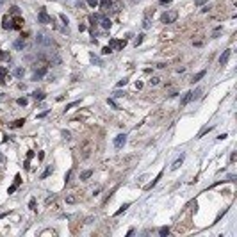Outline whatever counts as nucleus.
I'll list each match as a JSON object with an SVG mask.
<instances>
[{
    "label": "nucleus",
    "instance_id": "38",
    "mask_svg": "<svg viewBox=\"0 0 237 237\" xmlns=\"http://www.w3.org/2000/svg\"><path fill=\"white\" fill-rule=\"evenodd\" d=\"M16 189H18V186H14V184H13V186H11V187L7 189V192H9V194H13V192H14Z\"/></svg>",
    "mask_w": 237,
    "mask_h": 237
},
{
    "label": "nucleus",
    "instance_id": "1",
    "mask_svg": "<svg viewBox=\"0 0 237 237\" xmlns=\"http://www.w3.org/2000/svg\"><path fill=\"white\" fill-rule=\"evenodd\" d=\"M176 18H178V13H176V11H169V13H164V14L160 16V21H162V23H173Z\"/></svg>",
    "mask_w": 237,
    "mask_h": 237
},
{
    "label": "nucleus",
    "instance_id": "39",
    "mask_svg": "<svg viewBox=\"0 0 237 237\" xmlns=\"http://www.w3.org/2000/svg\"><path fill=\"white\" fill-rule=\"evenodd\" d=\"M200 95H202V89H196V91L192 93V98H200Z\"/></svg>",
    "mask_w": 237,
    "mask_h": 237
},
{
    "label": "nucleus",
    "instance_id": "11",
    "mask_svg": "<svg viewBox=\"0 0 237 237\" xmlns=\"http://www.w3.org/2000/svg\"><path fill=\"white\" fill-rule=\"evenodd\" d=\"M205 75H207V71H205V70H202V71H198V73L192 77V80H191V82H192V84H194V82H200V80L203 79Z\"/></svg>",
    "mask_w": 237,
    "mask_h": 237
},
{
    "label": "nucleus",
    "instance_id": "54",
    "mask_svg": "<svg viewBox=\"0 0 237 237\" xmlns=\"http://www.w3.org/2000/svg\"><path fill=\"white\" fill-rule=\"evenodd\" d=\"M2 4H4V0H0V5H2Z\"/></svg>",
    "mask_w": 237,
    "mask_h": 237
},
{
    "label": "nucleus",
    "instance_id": "24",
    "mask_svg": "<svg viewBox=\"0 0 237 237\" xmlns=\"http://www.w3.org/2000/svg\"><path fill=\"white\" fill-rule=\"evenodd\" d=\"M23 73H25V71H23V68H16V70H14V77H18V79H21V77H23Z\"/></svg>",
    "mask_w": 237,
    "mask_h": 237
},
{
    "label": "nucleus",
    "instance_id": "9",
    "mask_svg": "<svg viewBox=\"0 0 237 237\" xmlns=\"http://www.w3.org/2000/svg\"><path fill=\"white\" fill-rule=\"evenodd\" d=\"M111 5H112V0H100V2H98V7H100L102 11L111 9Z\"/></svg>",
    "mask_w": 237,
    "mask_h": 237
},
{
    "label": "nucleus",
    "instance_id": "26",
    "mask_svg": "<svg viewBox=\"0 0 237 237\" xmlns=\"http://www.w3.org/2000/svg\"><path fill=\"white\" fill-rule=\"evenodd\" d=\"M107 103H109V105H111L112 109H120V107H118V103H116V102H114V98H107Z\"/></svg>",
    "mask_w": 237,
    "mask_h": 237
},
{
    "label": "nucleus",
    "instance_id": "43",
    "mask_svg": "<svg viewBox=\"0 0 237 237\" xmlns=\"http://www.w3.org/2000/svg\"><path fill=\"white\" fill-rule=\"evenodd\" d=\"M86 29H87V27H86L84 23H79V32H84V31H86Z\"/></svg>",
    "mask_w": 237,
    "mask_h": 237
},
{
    "label": "nucleus",
    "instance_id": "8",
    "mask_svg": "<svg viewBox=\"0 0 237 237\" xmlns=\"http://www.w3.org/2000/svg\"><path fill=\"white\" fill-rule=\"evenodd\" d=\"M2 27L5 29V31H9L13 25H11V16L9 14H4V18H2Z\"/></svg>",
    "mask_w": 237,
    "mask_h": 237
},
{
    "label": "nucleus",
    "instance_id": "37",
    "mask_svg": "<svg viewBox=\"0 0 237 237\" xmlns=\"http://www.w3.org/2000/svg\"><path fill=\"white\" fill-rule=\"evenodd\" d=\"M109 47H111V48L116 47V48H118V41H116V39H111V41H109Z\"/></svg>",
    "mask_w": 237,
    "mask_h": 237
},
{
    "label": "nucleus",
    "instance_id": "17",
    "mask_svg": "<svg viewBox=\"0 0 237 237\" xmlns=\"http://www.w3.org/2000/svg\"><path fill=\"white\" fill-rule=\"evenodd\" d=\"M128 207H130V203H123V205L120 207V210H116V212H114V216H120L121 212H125V210L128 209Z\"/></svg>",
    "mask_w": 237,
    "mask_h": 237
},
{
    "label": "nucleus",
    "instance_id": "36",
    "mask_svg": "<svg viewBox=\"0 0 237 237\" xmlns=\"http://www.w3.org/2000/svg\"><path fill=\"white\" fill-rule=\"evenodd\" d=\"M20 184H21V176L16 175V176H14V186H20Z\"/></svg>",
    "mask_w": 237,
    "mask_h": 237
},
{
    "label": "nucleus",
    "instance_id": "18",
    "mask_svg": "<svg viewBox=\"0 0 237 237\" xmlns=\"http://www.w3.org/2000/svg\"><path fill=\"white\" fill-rule=\"evenodd\" d=\"M5 75H7V68H0V84L5 82Z\"/></svg>",
    "mask_w": 237,
    "mask_h": 237
},
{
    "label": "nucleus",
    "instance_id": "15",
    "mask_svg": "<svg viewBox=\"0 0 237 237\" xmlns=\"http://www.w3.org/2000/svg\"><path fill=\"white\" fill-rule=\"evenodd\" d=\"M20 14V7L18 5H11L9 7V16H18Z\"/></svg>",
    "mask_w": 237,
    "mask_h": 237
},
{
    "label": "nucleus",
    "instance_id": "12",
    "mask_svg": "<svg viewBox=\"0 0 237 237\" xmlns=\"http://www.w3.org/2000/svg\"><path fill=\"white\" fill-rule=\"evenodd\" d=\"M184 159H186V155L182 153V155H180V157H178V159H176V160L173 162V166H171V169H178V168L182 166V162H184Z\"/></svg>",
    "mask_w": 237,
    "mask_h": 237
},
{
    "label": "nucleus",
    "instance_id": "40",
    "mask_svg": "<svg viewBox=\"0 0 237 237\" xmlns=\"http://www.w3.org/2000/svg\"><path fill=\"white\" fill-rule=\"evenodd\" d=\"M127 45V39H121V41H118V48H123Z\"/></svg>",
    "mask_w": 237,
    "mask_h": 237
},
{
    "label": "nucleus",
    "instance_id": "51",
    "mask_svg": "<svg viewBox=\"0 0 237 237\" xmlns=\"http://www.w3.org/2000/svg\"><path fill=\"white\" fill-rule=\"evenodd\" d=\"M226 137H228L226 134H221V136H218V139H219V141H223V139H226Z\"/></svg>",
    "mask_w": 237,
    "mask_h": 237
},
{
    "label": "nucleus",
    "instance_id": "22",
    "mask_svg": "<svg viewBox=\"0 0 237 237\" xmlns=\"http://www.w3.org/2000/svg\"><path fill=\"white\" fill-rule=\"evenodd\" d=\"M143 41H144V34H139V36L136 38V41H134V45H136V47H139V45H141Z\"/></svg>",
    "mask_w": 237,
    "mask_h": 237
},
{
    "label": "nucleus",
    "instance_id": "3",
    "mask_svg": "<svg viewBox=\"0 0 237 237\" xmlns=\"http://www.w3.org/2000/svg\"><path fill=\"white\" fill-rule=\"evenodd\" d=\"M38 20H39V23H52V16H48L45 9H41V11H39Z\"/></svg>",
    "mask_w": 237,
    "mask_h": 237
},
{
    "label": "nucleus",
    "instance_id": "47",
    "mask_svg": "<svg viewBox=\"0 0 237 237\" xmlns=\"http://www.w3.org/2000/svg\"><path fill=\"white\" fill-rule=\"evenodd\" d=\"M205 2H207V0H196V2H194V5H203Z\"/></svg>",
    "mask_w": 237,
    "mask_h": 237
},
{
    "label": "nucleus",
    "instance_id": "42",
    "mask_svg": "<svg viewBox=\"0 0 237 237\" xmlns=\"http://www.w3.org/2000/svg\"><path fill=\"white\" fill-rule=\"evenodd\" d=\"M235 159H237V153H235V152H232V155H230V162H235Z\"/></svg>",
    "mask_w": 237,
    "mask_h": 237
},
{
    "label": "nucleus",
    "instance_id": "10",
    "mask_svg": "<svg viewBox=\"0 0 237 237\" xmlns=\"http://www.w3.org/2000/svg\"><path fill=\"white\" fill-rule=\"evenodd\" d=\"M47 70H48L47 66H43V68H41V70H39V71H36V73H34V75H32V80H38V79H41V77H43V75H45V73H47Z\"/></svg>",
    "mask_w": 237,
    "mask_h": 237
},
{
    "label": "nucleus",
    "instance_id": "14",
    "mask_svg": "<svg viewBox=\"0 0 237 237\" xmlns=\"http://www.w3.org/2000/svg\"><path fill=\"white\" fill-rule=\"evenodd\" d=\"M91 175H93V169H86L80 173V180H87V178H91Z\"/></svg>",
    "mask_w": 237,
    "mask_h": 237
},
{
    "label": "nucleus",
    "instance_id": "29",
    "mask_svg": "<svg viewBox=\"0 0 237 237\" xmlns=\"http://www.w3.org/2000/svg\"><path fill=\"white\" fill-rule=\"evenodd\" d=\"M0 59H4V61H9L11 57H9V54H5L4 50H0Z\"/></svg>",
    "mask_w": 237,
    "mask_h": 237
},
{
    "label": "nucleus",
    "instance_id": "44",
    "mask_svg": "<svg viewBox=\"0 0 237 237\" xmlns=\"http://www.w3.org/2000/svg\"><path fill=\"white\" fill-rule=\"evenodd\" d=\"M159 80H160V79H157V77H153V79L150 80V84H153V86H157V84H159Z\"/></svg>",
    "mask_w": 237,
    "mask_h": 237
},
{
    "label": "nucleus",
    "instance_id": "13",
    "mask_svg": "<svg viewBox=\"0 0 237 237\" xmlns=\"http://www.w3.org/2000/svg\"><path fill=\"white\" fill-rule=\"evenodd\" d=\"M160 176H162V171H160V173H159L157 176H155V178H153V180H152V182H150V184H148V186L144 187V189H146V191H150V189H152V187H153V186H155V184L159 182V180H160Z\"/></svg>",
    "mask_w": 237,
    "mask_h": 237
},
{
    "label": "nucleus",
    "instance_id": "34",
    "mask_svg": "<svg viewBox=\"0 0 237 237\" xmlns=\"http://www.w3.org/2000/svg\"><path fill=\"white\" fill-rule=\"evenodd\" d=\"M59 18H61V21H63L64 25L68 27V16H66V14H59Z\"/></svg>",
    "mask_w": 237,
    "mask_h": 237
},
{
    "label": "nucleus",
    "instance_id": "50",
    "mask_svg": "<svg viewBox=\"0 0 237 237\" xmlns=\"http://www.w3.org/2000/svg\"><path fill=\"white\" fill-rule=\"evenodd\" d=\"M136 89H143V82H136Z\"/></svg>",
    "mask_w": 237,
    "mask_h": 237
},
{
    "label": "nucleus",
    "instance_id": "49",
    "mask_svg": "<svg viewBox=\"0 0 237 237\" xmlns=\"http://www.w3.org/2000/svg\"><path fill=\"white\" fill-rule=\"evenodd\" d=\"M47 114H48V111H43V112H41V114H38V118H39V120H41V118H45V116H47Z\"/></svg>",
    "mask_w": 237,
    "mask_h": 237
},
{
    "label": "nucleus",
    "instance_id": "7",
    "mask_svg": "<svg viewBox=\"0 0 237 237\" xmlns=\"http://www.w3.org/2000/svg\"><path fill=\"white\" fill-rule=\"evenodd\" d=\"M191 100H192V91H187L186 95L182 96V100H180V105H182V107H186V105L189 103Z\"/></svg>",
    "mask_w": 237,
    "mask_h": 237
},
{
    "label": "nucleus",
    "instance_id": "21",
    "mask_svg": "<svg viewBox=\"0 0 237 237\" xmlns=\"http://www.w3.org/2000/svg\"><path fill=\"white\" fill-rule=\"evenodd\" d=\"M25 120H16L14 123H11V128H18V127H23Z\"/></svg>",
    "mask_w": 237,
    "mask_h": 237
},
{
    "label": "nucleus",
    "instance_id": "6",
    "mask_svg": "<svg viewBox=\"0 0 237 237\" xmlns=\"http://www.w3.org/2000/svg\"><path fill=\"white\" fill-rule=\"evenodd\" d=\"M230 54H232V50H225L221 55H219V64H221V66H225V64L228 63V59H230Z\"/></svg>",
    "mask_w": 237,
    "mask_h": 237
},
{
    "label": "nucleus",
    "instance_id": "2",
    "mask_svg": "<svg viewBox=\"0 0 237 237\" xmlns=\"http://www.w3.org/2000/svg\"><path fill=\"white\" fill-rule=\"evenodd\" d=\"M125 141H127V136H125V134H118V136L114 137V148H118V150H120V148L125 144Z\"/></svg>",
    "mask_w": 237,
    "mask_h": 237
},
{
    "label": "nucleus",
    "instance_id": "45",
    "mask_svg": "<svg viewBox=\"0 0 237 237\" xmlns=\"http://www.w3.org/2000/svg\"><path fill=\"white\" fill-rule=\"evenodd\" d=\"M160 5H166V4H171V0H159Z\"/></svg>",
    "mask_w": 237,
    "mask_h": 237
},
{
    "label": "nucleus",
    "instance_id": "32",
    "mask_svg": "<svg viewBox=\"0 0 237 237\" xmlns=\"http://www.w3.org/2000/svg\"><path fill=\"white\" fill-rule=\"evenodd\" d=\"M87 5L89 7H98V0H87Z\"/></svg>",
    "mask_w": 237,
    "mask_h": 237
},
{
    "label": "nucleus",
    "instance_id": "20",
    "mask_svg": "<svg viewBox=\"0 0 237 237\" xmlns=\"http://www.w3.org/2000/svg\"><path fill=\"white\" fill-rule=\"evenodd\" d=\"M168 234H169V228H168V226H162V228L159 230V235L160 237H166Z\"/></svg>",
    "mask_w": 237,
    "mask_h": 237
},
{
    "label": "nucleus",
    "instance_id": "46",
    "mask_svg": "<svg viewBox=\"0 0 237 237\" xmlns=\"http://www.w3.org/2000/svg\"><path fill=\"white\" fill-rule=\"evenodd\" d=\"M29 162H31V159L27 157V160H25V164H23V168H25V169H29V168H31V166H29Z\"/></svg>",
    "mask_w": 237,
    "mask_h": 237
},
{
    "label": "nucleus",
    "instance_id": "30",
    "mask_svg": "<svg viewBox=\"0 0 237 237\" xmlns=\"http://www.w3.org/2000/svg\"><path fill=\"white\" fill-rule=\"evenodd\" d=\"M75 105H80V102H71V103H68V105H66V109H64V111H70V109H73V107H75Z\"/></svg>",
    "mask_w": 237,
    "mask_h": 237
},
{
    "label": "nucleus",
    "instance_id": "23",
    "mask_svg": "<svg viewBox=\"0 0 237 237\" xmlns=\"http://www.w3.org/2000/svg\"><path fill=\"white\" fill-rule=\"evenodd\" d=\"M52 171H54V168H52V166H48L47 169H45V173L41 175V178H47V176H50V175H52Z\"/></svg>",
    "mask_w": 237,
    "mask_h": 237
},
{
    "label": "nucleus",
    "instance_id": "55",
    "mask_svg": "<svg viewBox=\"0 0 237 237\" xmlns=\"http://www.w3.org/2000/svg\"><path fill=\"white\" fill-rule=\"evenodd\" d=\"M2 98H4V95H0V100H2Z\"/></svg>",
    "mask_w": 237,
    "mask_h": 237
},
{
    "label": "nucleus",
    "instance_id": "16",
    "mask_svg": "<svg viewBox=\"0 0 237 237\" xmlns=\"http://www.w3.org/2000/svg\"><path fill=\"white\" fill-rule=\"evenodd\" d=\"M32 98H34V100H45V93H41V91H34V93H32Z\"/></svg>",
    "mask_w": 237,
    "mask_h": 237
},
{
    "label": "nucleus",
    "instance_id": "25",
    "mask_svg": "<svg viewBox=\"0 0 237 237\" xmlns=\"http://www.w3.org/2000/svg\"><path fill=\"white\" fill-rule=\"evenodd\" d=\"M16 103H18V105H21V107H25V105L29 103V100H27V98H18V100H16Z\"/></svg>",
    "mask_w": 237,
    "mask_h": 237
},
{
    "label": "nucleus",
    "instance_id": "35",
    "mask_svg": "<svg viewBox=\"0 0 237 237\" xmlns=\"http://www.w3.org/2000/svg\"><path fill=\"white\" fill-rule=\"evenodd\" d=\"M127 82H128V79H127V77H125V79H121L120 82H118V87H123V86H125Z\"/></svg>",
    "mask_w": 237,
    "mask_h": 237
},
{
    "label": "nucleus",
    "instance_id": "41",
    "mask_svg": "<svg viewBox=\"0 0 237 237\" xmlns=\"http://www.w3.org/2000/svg\"><path fill=\"white\" fill-rule=\"evenodd\" d=\"M66 202H68V203H75V202H77V200H75V198H73V196H66Z\"/></svg>",
    "mask_w": 237,
    "mask_h": 237
},
{
    "label": "nucleus",
    "instance_id": "33",
    "mask_svg": "<svg viewBox=\"0 0 237 237\" xmlns=\"http://www.w3.org/2000/svg\"><path fill=\"white\" fill-rule=\"evenodd\" d=\"M123 95H125L123 91H114V93H112V98H121Z\"/></svg>",
    "mask_w": 237,
    "mask_h": 237
},
{
    "label": "nucleus",
    "instance_id": "19",
    "mask_svg": "<svg viewBox=\"0 0 237 237\" xmlns=\"http://www.w3.org/2000/svg\"><path fill=\"white\" fill-rule=\"evenodd\" d=\"M23 45H25V43H23V38H20L18 41H14V48H16V50H21Z\"/></svg>",
    "mask_w": 237,
    "mask_h": 237
},
{
    "label": "nucleus",
    "instance_id": "28",
    "mask_svg": "<svg viewBox=\"0 0 237 237\" xmlns=\"http://www.w3.org/2000/svg\"><path fill=\"white\" fill-rule=\"evenodd\" d=\"M102 54H103V55H109V54H112V48L111 47H103L102 48Z\"/></svg>",
    "mask_w": 237,
    "mask_h": 237
},
{
    "label": "nucleus",
    "instance_id": "4",
    "mask_svg": "<svg viewBox=\"0 0 237 237\" xmlns=\"http://www.w3.org/2000/svg\"><path fill=\"white\" fill-rule=\"evenodd\" d=\"M100 20H102V23H100V25H102V29H105V31H109V29L112 27V21H111V18H109V16L102 14V18H100Z\"/></svg>",
    "mask_w": 237,
    "mask_h": 237
},
{
    "label": "nucleus",
    "instance_id": "53",
    "mask_svg": "<svg viewBox=\"0 0 237 237\" xmlns=\"http://www.w3.org/2000/svg\"><path fill=\"white\" fill-rule=\"evenodd\" d=\"M5 216H7V212H2V214H0V219H2V218H5Z\"/></svg>",
    "mask_w": 237,
    "mask_h": 237
},
{
    "label": "nucleus",
    "instance_id": "31",
    "mask_svg": "<svg viewBox=\"0 0 237 237\" xmlns=\"http://www.w3.org/2000/svg\"><path fill=\"white\" fill-rule=\"evenodd\" d=\"M29 209L36 210V198H31V202H29Z\"/></svg>",
    "mask_w": 237,
    "mask_h": 237
},
{
    "label": "nucleus",
    "instance_id": "5",
    "mask_svg": "<svg viewBox=\"0 0 237 237\" xmlns=\"http://www.w3.org/2000/svg\"><path fill=\"white\" fill-rule=\"evenodd\" d=\"M23 23H25V21H23V18L18 14L14 20H11V25H13L11 29H21V27H23Z\"/></svg>",
    "mask_w": 237,
    "mask_h": 237
},
{
    "label": "nucleus",
    "instance_id": "48",
    "mask_svg": "<svg viewBox=\"0 0 237 237\" xmlns=\"http://www.w3.org/2000/svg\"><path fill=\"white\" fill-rule=\"evenodd\" d=\"M70 176H71V171H66V175H64V180L68 182V180H70Z\"/></svg>",
    "mask_w": 237,
    "mask_h": 237
},
{
    "label": "nucleus",
    "instance_id": "52",
    "mask_svg": "<svg viewBox=\"0 0 237 237\" xmlns=\"http://www.w3.org/2000/svg\"><path fill=\"white\" fill-rule=\"evenodd\" d=\"M38 159H39V160H43V159H45V153H43V152H39V153H38Z\"/></svg>",
    "mask_w": 237,
    "mask_h": 237
},
{
    "label": "nucleus",
    "instance_id": "27",
    "mask_svg": "<svg viewBox=\"0 0 237 237\" xmlns=\"http://www.w3.org/2000/svg\"><path fill=\"white\" fill-rule=\"evenodd\" d=\"M112 7H114V9H112L114 13H120V11H121V2H116V4H114Z\"/></svg>",
    "mask_w": 237,
    "mask_h": 237
}]
</instances>
